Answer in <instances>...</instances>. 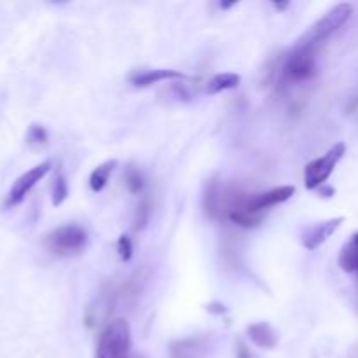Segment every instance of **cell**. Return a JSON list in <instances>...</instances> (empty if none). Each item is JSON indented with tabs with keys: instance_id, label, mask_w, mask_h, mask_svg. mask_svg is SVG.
Returning <instances> with one entry per match:
<instances>
[{
	"instance_id": "22",
	"label": "cell",
	"mask_w": 358,
	"mask_h": 358,
	"mask_svg": "<svg viewBox=\"0 0 358 358\" xmlns=\"http://www.w3.org/2000/svg\"><path fill=\"white\" fill-rule=\"evenodd\" d=\"M96 358H112V357H110V355H107V353L96 352Z\"/></svg>"
},
{
	"instance_id": "7",
	"label": "cell",
	"mask_w": 358,
	"mask_h": 358,
	"mask_svg": "<svg viewBox=\"0 0 358 358\" xmlns=\"http://www.w3.org/2000/svg\"><path fill=\"white\" fill-rule=\"evenodd\" d=\"M51 166H52L51 161H44V163L37 164V166L24 171L21 177H17L16 180H14L13 187H10L9 192H7V199H6L7 208L20 205V203L27 198L28 192H30L31 189H34L35 185H37L38 182H41L42 178L51 171Z\"/></svg>"
},
{
	"instance_id": "6",
	"label": "cell",
	"mask_w": 358,
	"mask_h": 358,
	"mask_svg": "<svg viewBox=\"0 0 358 358\" xmlns=\"http://www.w3.org/2000/svg\"><path fill=\"white\" fill-rule=\"evenodd\" d=\"M294 194H296V187H294V185H280V187L269 189V191L266 192H259V194L240 198L236 201V205L248 210V212L264 213V210H269L273 208V206L289 201Z\"/></svg>"
},
{
	"instance_id": "23",
	"label": "cell",
	"mask_w": 358,
	"mask_h": 358,
	"mask_svg": "<svg viewBox=\"0 0 358 358\" xmlns=\"http://www.w3.org/2000/svg\"><path fill=\"white\" fill-rule=\"evenodd\" d=\"M124 358H143V357L142 355H131V353H128Z\"/></svg>"
},
{
	"instance_id": "1",
	"label": "cell",
	"mask_w": 358,
	"mask_h": 358,
	"mask_svg": "<svg viewBox=\"0 0 358 358\" xmlns=\"http://www.w3.org/2000/svg\"><path fill=\"white\" fill-rule=\"evenodd\" d=\"M44 247L59 257H72L87 247V233L76 224H65L45 234Z\"/></svg>"
},
{
	"instance_id": "8",
	"label": "cell",
	"mask_w": 358,
	"mask_h": 358,
	"mask_svg": "<svg viewBox=\"0 0 358 358\" xmlns=\"http://www.w3.org/2000/svg\"><path fill=\"white\" fill-rule=\"evenodd\" d=\"M343 222H345V217H336V219L322 220V222H315L304 227L301 233V245L306 250H317L341 227Z\"/></svg>"
},
{
	"instance_id": "12",
	"label": "cell",
	"mask_w": 358,
	"mask_h": 358,
	"mask_svg": "<svg viewBox=\"0 0 358 358\" xmlns=\"http://www.w3.org/2000/svg\"><path fill=\"white\" fill-rule=\"evenodd\" d=\"M117 166V159H107L101 164H98L90 175V187L93 192H101L108 184L112 171Z\"/></svg>"
},
{
	"instance_id": "14",
	"label": "cell",
	"mask_w": 358,
	"mask_h": 358,
	"mask_svg": "<svg viewBox=\"0 0 358 358\" xmlns=\"http://www.w3.org/2000/svg\"><path fill=\"white\" fill-rule=\"evenodd\" d=\"M339 266L343 271L355 273L358 271V233L352 236V240L343 247L341 254H339Z\"/></svg>"
},
{
	"instance_id": "4",
	"label": "cell",
	"mask_w": 358,
	"mask_h": 358,
	"mask_svg": "<svg viewBox=\"0 0 358 358\" xmlns=\"http://www.w3.org/2000/svg\"><path fill=\"white\" fill-rule=\"evenodd\" d=\"M131 346V331L124 318H115L105 327L98 339L96 352L107 353L112 358H124Z\"/></svg>"
},
{
	"instance_id": "20",
	"label": "cell",
	"mask_w": 358,
	"mask_h": 358,
	"mask_svg": "<svg viewBox=\"0 0 358 358\" xmlns=\"http://www.w3.org/2000/svg\"><path fill=\"white\" fill-rule=\"evenodd\" d=\"M318 192H320V194H324V198H331V196H334L336 191L332 187H325L324 185V187L318 189Z\"/></svg>"
},
{
	"instance_id": "10",
	"label": "cell",
	"mask_w": 358,
	"mask_h": 358,
	"mask_svg": "<svg viewBox=\"0 0 358 358\" xmlns=\"http://www.w3.org/2000/svg\"><path fill=\"white\" fill-rule=\"evenodd\" d=\"M247 334L255 346L262 350H273L278 345V332L268 322H257L247 327Z\"/></svg>"
},
{
	"instance_id": "17",
	"label": "cell",
	"mask_w": 358,
	"mask_h": 358,
	"mask_svg": "<svg viewBox=\"0 0 358 358\" xmlns=\"http://www.w3.org/2000/svg\"><path fill=\"white\" fill-rule=\"evenodd\" d=\"M117 254H119V259H121L122 262H129L133 257V243L131 240H129V236H126V234H122V236H119L117 240Z\"/></svg>"
},
{
	"instance_id": "16",
	"label": "cell",
	"mask_w": 358,
	"mask_h": 358,
	"mask_svg": "<svg viewBox=\"0 0 358 358\" xmlns=\"http://www.w3.org/2000/svg\"><path fill=\"white\" fill-rule=\"evenodd\" d=\"M48 131H45L44 126L41 124H31L30 128H28V133H27V142L28 145L31 147H42L48 143Z\"/></svg>"
},
{
	"instance_id": "3",
	"label": "cell",
	"mask_w": 358,
	"mask_h": 358,
	"mask_svg": "<svg viewBox=\"0 0 358 358\" xmlns=\"http://www.w3.org/2000/svg\"><path fill=\"white\" fill-rule=\"evenodd\" d=\"M345 154L346 143L339 142L332 145L324 156L306 164V168H304V185H306L308 191H317V189L324 187L325 182L329 180V177L336 170V166H338V163L343 159Z\"/></svg>"
},
{
	"instance_id": "9",
	"label": "cell",
	"mask_w": 358,
	"mask_h": 358,
	"mask_svg": "<svg viewBox=\"0 0 358 358\" xmlns=\"http://www.w3.org/2000/svg\"><path fill=\"white\" fill-rule=\"evenodd\" d=\"M187 76L178 70L171 69H154V70H145V72H140L136 76L131 77V84L135 87H149L154 86L157 83H163V80H185Z\"/></svg>"
},
{
	"instance_id": "5",
	"label": "cell",
	"mask_w": 358,
	"mask_h": 358,
	"mask_svg": "<svg viewBox=\"0 0 358 358\" xmlns=\"http://www.w3.org/2000/svg\"><path fill=\"white\" fill-rule=\"evenodd\" d=\"M317 72V56H315L313 45H308L299 42L292 55L287 58L283 73L292 83H303V80L311 79Z\"/></svg>"
},
{
	"instance_id": "15",
	"label": "cell",
	"mask_w": 358,
	"mask_h": 358,
	"mask_svg": "<svg viewBox=\"0 0 358 358\" xmlns=\"http://www.w3.org/2000/svg\"><path fill=\"white\" fill-rule=\"evenodd\" d=\"M66 198H69V184H66L65 177L59 173L58 177L55 178V184H52V205H63Z\"/></svg>"
},
{
	"instance_id": "18",
	"label": "cell",
	"mask_w": 358,
	"mask_h": 358,
	"mask_svg": "<svg viewBox=\"0 0 358 358\" xmlns=\"http://www.w3.org/2000/svg\"><path fill=\"white\" fill-rule=\"evenodd\" d=\"M126 185H128L129 191L135 192V194L142 192L143 178H142V175H140L138 170H133V168H129V170L126 171Z\"/></svg>"
},
{
	"instance_id": "13",
	"label": "cell",
	"mask_w": 358,
	"mask_h": 358,
	"mask_svg": "<svg viewBox=\"0 0 358 358\" xmlns=\"http://www.w3.org/2000/svg\"><path fill=\"white\" fill-rule=\"evenodd\" d=\"M229 219L231 222L236 224V226L243 227V229H252V227L261 226V222L264 220V213H254L248 212V210L241 208V206L233 205L229 210Z\"/></svg>"
},
{
	"instance_id": "19",
	"label": "cell",
	"mask_w": 358,
	"mask_h": 358,
	"mask_svg": "<svg viewBox=\"0 0 358 358\" xmlns=\"http://www.w3.org/2000/svg\"><path fill=\"white\" fill-rule=\"evenodd\" d=\"M236 355H238V358H252V353L248 352V348L243 345V343H238Z\"/></svg>"
},
{
	"instance_id": "2",
	"label": "cell",
	"mask_w": 358,
	"mask_h": 358,
	"mask_svg": "<svg viewBox=\"0 0 358 358\" xmlns=\"http://www.w3.org/2000/svg\"><path fill=\"white\" fill-rule=\"evenodd\" d=\"M352 14H353L352 3H346V2L338 3V6L332 7V9L329 10L322 20H318L317 23L308 30V34L304 35V38L301 42L317 48L318 44H322V42L331 38L334 34H338V31L348 23Z\"/></svg>"
},
{
	"instance_id": "21",
	"label": "cell",
	"mask_w": 358,
	"mask_h": 358,
	"mask_svg": "<svg viewBox=\"0 0 358 358\" xmlns=\"http://www.w3.org/2000/svg\"><path fill=\"white\" fill-rule=\"evenodd\" d=\"M273 6H275L278 10H283V9H287V7H289L290 3H289V2H283V3H276V2H275V3H273Z\"/></svg>"
},
{
	"instance_id": "11",
	"label": "cell",
	"mask_w": 358,
	"mask_h": 358,
	"mask_svg": "<svg viewBox=\"0 0 358 358\" xmlns=\"http://www.w3.org/2000/svg\"><path fill=\"white\" fill-rule=\"evenodd\" d=\"M241 83L240 73L234 72H222L215 73L213 77H210L208 83L205 84V93L206 94H219L224 93V91L236 90Z\"/></svg>"
}]
</instances>
